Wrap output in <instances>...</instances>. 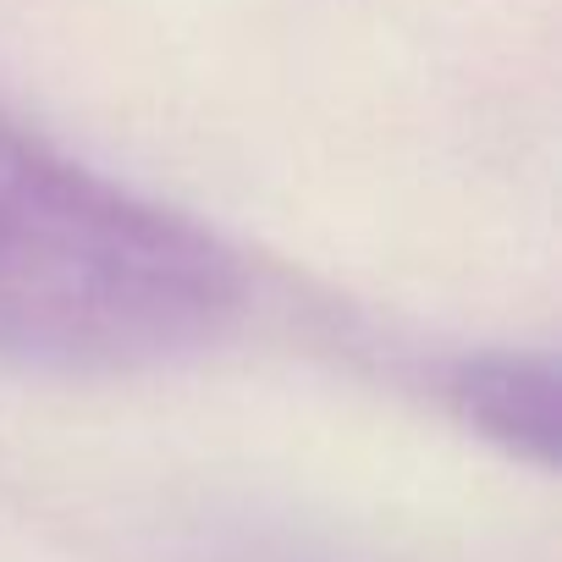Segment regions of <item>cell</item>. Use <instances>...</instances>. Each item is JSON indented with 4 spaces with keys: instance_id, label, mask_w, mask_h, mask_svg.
<instances>
[{
    "instance_id": "1",
    "label": "cell",
    "mask_w": 562,
    "mask_h": 562,
    "mask_svg": "<svg viewBox=\"0 0 562 562\" xmlns=\"http://www.w3.org/2000/svg\"><path fill=\"white\" fill-rule=\"evenodd\" d=\"M243 310V259L215 232L0 105V364L138 375L215 348Z\"/></svg>"
},
{
    "instance_id": "2",
    "label": "cell",
    "mask_w": 562,
    "mask_h": 562,
    "mask_svg": "<svg viewBox=\"0 0 562 562\" xmlns=\"http://www.w3.org/2000/svg\"><path fill=\"white\" fill-rule=\"evenodd\" d=\"M557 364L551 353H469L447 370L441 397L463 430L518 463H557Z\"/></svg>"
}]
</instances>
